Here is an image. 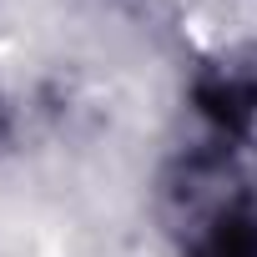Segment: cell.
I'll use <instances>...</instances> for the list:
<instances>
[{
	"label": "cell",
	"mask_w": 257,
	"mask_h": 257,
	"mask_svg": "<svg viewBox=\"0 0 257 257\" xmlns=\"http://www.w3.org/2000/svg\"><path fill=\"white\" fill-rule=\"evenodd\" d=\"M197 106L202 116L227 137H252L257 132V76L247 71H212L197 81Z\"/></svg>",
	"instance_id": "1"
},
{
	"label": "cell",
	"mask_w": 257,
	"mask_h": 257,
	"mask_svg": "<svg viewBox=\"0 0 257 257\" xmlns=\"http://www.w3.org/2000/svg\"><path fill=\"white\" fill-rule=\"evenodd\" d=\"M197 257H257V217L242 212V207L222 212V217L207 227Z\"/></svg>",
	"instance_id": "2"
},
{
	"label": "cell",
	"mask_w": 257,
	"mask_h": 257,
	"mask_svg": "<svg viewBox=\"0 0 257 257\" xmlns=\"http://www.w3.org/2000/svg\"><path fill=\"white\" fill-rule=\"evenodd\" d=\"M11 132V116H6V106H0V137H6Z\"/></svg>",
	"instance_id": "3"
}]
</instances>
